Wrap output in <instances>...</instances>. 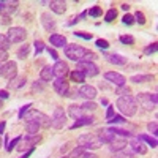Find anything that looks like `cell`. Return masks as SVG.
Masks as SVG:
<instances>
[{
  "mask_svg": "<svg viewBox=\"0 0 158 158\" xmlns=\"http://www.w3.org/2000/svg\"><path fill=\"white\" fill-rule=\"evenodd\" d=\"M65 56L70 60H74V62H82V60L92 62V60L98 59V56L95 52H92V51L79 46V44H67L65 46Z\"/></svg>",
  "mask_w": 158,
  "mask_h": 158,
  "instance_id": "1",
  "label": "cell"
},
{
  "mask_svg": "<svg viewBox=\"0 0 158 158\" xmlns=\"http://www.w3.org/2000/svg\"><path fill=\"white\" fill-rule=\"evenodd\" d=\"M115 106L117 109L120 111L123 115L127 117H133L138 111V103L135 100V97L131 95H125V97H118L117 101H115Z\"/></svg>",
  "mask_w": 158,
  "mask_h": 158,
  "instance_id": "2",
  "label": "cell"
},
{
  "mask_svg": "<svg viewBox=\"0 0 158 158\" xmlns=\"http://www.w3.org/2000/svg\"><path fill=\"white\" fill-rule=\"evenodd\" d=\"M25 120H32L35 123L40 125V128H49L51 127V117H48L46 114H43L38 109H32L25 114Z\"/></svg>",
  "mask_w": 158,
  "mask_h": 158,
  "instance_id": "3",
  "label": "cell"
},
{
  "mask_svg": "<svg viewBox=\"0 0 158 158\" xmlns=\"http://www.w3.org/2000/svg\"><path fill=\"white\" fill-rule=\"evenodd\" d=\"M77 144L84 150H94L101 147V141L98 139L97 135H81L77 138Z\"/></svg>",
  "mask_w": 158,
  "mask_h": 158,
  "instance_id": "4",
  "label": "cell"
},
{
  "mask_svg": "<svg viewBox=\"0 0 158 158\" xmlns=\"http://www.w3.org/2000/svg\"><path fill=\"white\" fill-rule=\"evenodd\" d=\"M135 100H138L139 104H141V108H144L146 111H153L156 108V103H158L156 94H146V92L138 94V97Z\"/></svg>",
  "mask_w": 158,
  "mask_h": 158,
  "instance_id": "5",
  "label": "cell"
},
{
  "mask_svg": "<svg viewBox=\"0 0 158 158\" xmlns=\"http://www.w3.org/2000/svg\"><path fill=\"white\" fill-rule=\"evenodd\" d=\"M67 123V114H65L63 108H56L54 112H52V118H51V127L56 128V130H60L65 127Z\"/></svg>",
  "mask_w": 158,
  "mask_h": 158,
  "instance_id": "6",
  "label": "cell"
},
{
  "mask_svg": "<svg viewBox=\"0 0 158 158\" xmlns=\"http://www.w3.org/2000/svg\"><path fill=\"white\" fill-rule=\"evenodd\" d=\"M25 38H27V32H25V29L22 27H11L6 33V40L11 43H22L25 41Z\"/></svg>",
  "mask_w": 158,
  "mask_h": 158,
  "instance_id": "7",
  "label": "cell"
},
{
  "mask_svg": "<svg viewBox=\"0 0 158 158\" xmlns=\"http://www.w3.org/2000/svg\"><path fill=\"white\" fill-rule=\"evenodd\" d=\"M76 70H77V71H81V73H84L85 77H87V76H89V77H94V76L98 74V67H97L94 62H85V60L77 62Z\"/></svg>",
  "mask_w": 158,
  "mask_h": 158,
  "instance_id": "8",
  "label": "cell"
},
{
  "mask_svg": "<svg viewBox=\"0 0 158 158\" xmlns=\"http://www.w3.org/2000/svg\"><path fill=\"white\" fill-rule=\"evenodd\" d=\"M18 74V65L16 62H6L3 67H2V71H0V76L8 79V81H13Z\"/></svg>",
  "mask_w": 158,
  "mask_h": 158,
  "instance_id": "9",
  "label": "cell"
},
{
  "mask_svg": "<svg viewBox=\"0 0 158 158\" xmlns=\"http://www.w3.org/2000/svg\"><path fill=\"white\" fill-rule=\"evenodd\" d=\"M104 79L112 84H115L117 87H122V85H127V79L125 76H122L120 73H115V71H108L104 73Z\"/></svg>",
  "mask_w": 158,
  "mask_h": 158,
  "instance_id": "10",
  "label": "cell"
},
{
  "mask_svg": "<svg viewBox=\"0 0 158 158\" xmlns=\"http://www.w3.org/2000/svg\"><path fill=\"white\" fill-rule=\"evenodd\" d=\"M52 68H54V76H57V79H65L67 74L70 73V68H68L67 62H62V60H57Z\"/></svg>",
  "mask_w": 158,
  "mask_h": 158,
  "instance_id": "11",
  "label": "cell"
},
{
  "mask_svg": "<svg viewBox=\"0 0 158 158\" xmlns=\"http://www.w3.org/2000/svg\"><path fill=\"white\" fill-rule=\"evenodd\" d=\"M18 5H19L18 2H0V15L10 18L18 10Z\"/></svg>",
  "mask_w": 158,
  "mask_h": 158,
  "instance_id": "12",
  "label": "cell"
},
{
  "mask_svg": "<svg viewBox=\"0 0 158 158\" xmlns=\"http://www.w3.org/2000/svg\"><path fill=\"white\" fill-rule=\"evenodd\" d=\"M97 136H98V139L101 141V144H111L117 136L112 133V130L111 128H101L100 131H97Z\"/></svg>",
  "mask_w": 158,
  "mask_h": 158,
  "instance_id": "13",
  "label": "cell"
},
{
  "mask_svg": "<svg viewBox=\"0 0 158 158\" xmlns=\"http://www.w3.org/2000/svg\"><path fill=\"white\" fill-rule=\"evenodd\" d=\"M41 24H43L44 30H48V32H56L57 24H56V19L51 16V13H43V15H41Z\"/></svg>",
  "mask_w": 158,
  "mask_h": 158,
  "instance_id": "14",
  "label": "cell"
},
{
  "mask_svg": "<svg viewBox=\"0 0 158 158\" xmlns=\"http://www.w3.org/2000/svg\"><path fill=\"white\" fill-rule=\"evenodd\" d=\"M79 90V97H82V98H85L87 101H92L95 97H97V89L94 87V85H82L81 89H77Z\"/></svg>",
  "mask_w": 158,
  "mask_h": 158,
  "instance_id": "15",
  "label": "cell"
},
{
  "mask_svg": "<svg viewBox=\"0 0 158 158\" xmlns=\"http://www.w3.org/2000/svg\"><path fill=\"white\" fill-rule=\"evenodd\" d=\"M52 85H54V90L60 97H65L67 92L70 90V84L67 82V79H56V81L52 82Z\"/></svg>",
  "mask_w": 158,
  "mask_h": 158,
  "instance_id": "16",
  "label": "cell"
},
{
  "mask_svg": "<svg viewBox=\"0 0 158 158\" xmlns=\"http://www.w3.org/2000/svg\"><path fill=\"white\" fill-rule=\"evenodd\" d=\"M130 147H131V150L133 152H136V153H141V155H144L147 152V147L144 146V142L136 136V138H131V141H130Z\"/></svg>",
  "mask_w": 158,
  "mask_h": 158,
  "instance_id": "17",
  "label": "cell"
},
{
  "mask_svg": "<svg viewBox=\"0 0 158 158\" xmlns=\"http://www.w3.org/2000/svg\"><path fill=\"white\" fill-rule=\"evenodd\" d=\"M49 43L54 46V48H65L68 43H67V38L63 35H59V33H51L49 35Z\"/></svg>",
  "mask_w": 158,
  "mask_h": 158,
  "instance_id": "18",
  "label": "cell"
},
{
  "mask_svg": "<svg viewBox=\"0 0 158 158\" xmlns=\"http://www.w3.org/2000/svg\"><path fill=\"white\" fill-rule=\"evenodd\" d=\"M95 122V117L94 115H82V117H79V118H76L74 120V123L71 125V130H74V128H79V127H85V125H92Z\"/></svg>",
  "mask_w": 158,
  "mask_h": 158,
  "instance_id": "19",
  "label": "cell"
},
{
  "mask_svg": "<svg viewBox=\"0 0 158 158\" xmlns=\"http://www.w3.org/2000/svg\"><path fill=\"white\" fill-rule=\"evenodd\" d=\"M49 6H51V11L57 13V15H63L67 11V3L60 2V0H52V2H49Z\"/></svg>",
  "mask_w": 158,
  "mask_h": 158,
  "instance_id": "20",
  "label": "cell"
},
{
  "mask_svg": "<svg viewBox=\"0 0 158 158\" xmlns=\"http://www.w3.org/2000/svg\"><path fill=\"white\" fill-rule=\"evenodd\" d=\"M40 141H41V136H40L38 133H33V135L27 133V135L24 136V144H25L27 147H35Z\"/></svg>",
  "mask_w": 158,
  "mask_h": 158,
  "instance_id": "21",
  "label": "cell"
},
{
  "mask_svg": "<svg viewBox=\"0 0 158 158\" xmlns=\"http://www.w3.org/2000/svg\"><path fill=\"white\" fill-rule=\"evenodd\" d=\"M122 149H127V141H125L123 138H122V139H117V138H115V139L109 144V150L114 152V153L118 152V150H122Z\"/></svg>",
  "mask_w": 158,
  "mask_h": 158,
  "instance_id": "22",
  "label": "cell"
},
{
  "mask_svg": "<svg viewBox=\"0 0 158 158\" xmlns=\"http://www.w3.org/2000/svg\"><path fill=\"white\" fill-rule=\"evenodd\" d=\"M130 81H131V82H135V84L152 82V81H153V76H150V74H138V76H131Z\"/></svg>",
  "mask_w": 158,
  "mask_h": 158,
  "instance_id": "23",
  "label": "cell"
},
{
  "mask_svg": "<svg viewBox=\"0 0 158 158\" xmlns=\"http://www.w3.org/2000/svg\"><path fill=\"white\" fill-rule=\"evenodd\" d=\"M40 77H41V81H51V79L54 77V68L44 67L41 71H40Z\"/></svg>",
  "mask_w": 158,
  "mask_h": 158,
  "instance_id": "24",
  "label": "cell"
},
{
  "mask_svg": "<svg viewBox=\"0 0 158 158\" xmlns=\"http://www.w3.org/2000/svg\"><path fill=\"white\" fill-rule=\"evenodd\" d=\"M68 114H70L73 118H79V117L85 115L84 111L81 109V106H77V104H71V106L68 108Z\"/></svg>",
  "mask_w": 158,
  "mask_h": 158,
  "instance_id": "25",
  "label": "cell"
},
{
  "mask_svg": "<svg viewBox=\"0 0 158 158\" xmlns=\"http://www.w3.org/2000/svg\"><path fill=\"white\" fill-rule=\"evenodd\" d=\"M108 60L114 65H125L127 63V57H123L120 54H111V56H108Z\"/></svg>",
  "mask_w": 158,
  "mask_h": 158,
  "instance_id": "26",
  "label": "cell"
},
{
  "mask_svg": "<svg viewBox=\"0 0 158 158\" xmlns=\"http://www.w3.org/2000/svg\"><path fill=\"white\" fill-rule=\"evenodd\" d=\"M112 158H135V152L133 150H127V149H122L114 153Z\"/></svg>",
  "mask_w": 158,
  "mask_h": 158,
  "instance_id": "27",
  "label": "cell"
},
{
  "mask_svg": "<svg viewBox=\"0 0 158 158\" xmlns=\"http://www.w3.org/2000/svg\"><path fill=\"white\" fill-rule=\"evenodd\" d=\"M24 84H25V76H21V77H15L13 81H10L8 87H11V89H21Z\"/></svg>",
  "mask_w": 158,
  "mask_h": 158,
  "instance_id": "28",
  "label": "cell"
},
{
  "mask_svg": "<svg viewBox=\"0 0 158 158\" xmlns=\"http://www.w3.org/2000/svg\"><path fill=\"white\" fill-rule=\"evenodd\" d=\"M138 138H139L142 142H147L152 149H155V147H156V144H158V142H156V139H155V138H152V136H149V135H139Z\"/></svg>",
  "mask_w": 158,
  "mask_h": 158,
  "instance_id": "29",
  "label": "cell"
},
{
  "mask_svg": "<svg viewBox=\"0 0 158 158\" xmlns=\"http://www.w3.org/2000/svg\"><path fill=\"white\" fill-rule=\"evenodd\" d=\"M111 130H112V133H114L115 136H122V138H133V133H130V131H127V130L115 128V127H112Z\"/></svg>",
  "mask_w": 158,
  "mask_h": 158,
  "instance_id": "30",
  "label": "cell"
},
{
  "mask_svg": "<svg viewBox=\"0 0 158 158\" xmlns=\"http://www.w3.org/2000/svg\"><path fill=\"white\" fill-rule=\"evenodd\" d=\"M38 128H40L38 123H35L32 120H25V130H27V133H30V135L38 133Z\"/></svg>",
  "mask_w": 158,
  "mask_h": 158,
  "instance_id": "31",
  "label": "cell"
},
{
  "mask_svg": "<svg viewBox=\"0 0 158 158\" xmlns=\"http://www.w3.org/2000/svg\"><path fill=\"white\" fill-rule=\"evenodd\" d=\"M81 109L84 111V114H87V112H94V111L97 109V104H95L94 101H85L82 106H81Z\"/></svg>",
  "mask_w": 158,
  "mask_h": 158,
  "instance_id": "32",
  "label": "cell"
},
{
  "mask_svg": "<svg viewBox=\"0 0 158 158\" xmlns=\"http://www.w3.org/2000/svg\"><path fill=\"white\" fill-rule=\"evenodd\" d=\"M84 152H85V150H84L81 146H77V147H74V149H73V150L67 155V158H79V156H81Z\"/></svg>",
  "mask_w": 158,
  "mask_h": 158,
  "instance_id": "33",
  "label": "cell"
},
{
  "mask_svg": "<svg viewBox=\"0 0 158 158\" xmlns=\"http://www.w3.org/2000/svg\"><path fill=\"white\" fill-rule=\"evenodd\" d=\"M29 52H30V44H22L21 49L18 51V57L19 59H25L29 56Z\"/></svg>",
  "mask_w": 158,
  "mask_h": 158,
  "instance_id": "34",
  "label": "cell"
},
{
  "mask_svg": "<svg viewBox=\"0 0 158 158\" xmlns=\"http://www.w3.org/2000/svg\"><path fill=\"white\" fill-rule=\"evenodd\" d=\"M71 79H73L74 82H84L85 81V76H84V73L74 70V71H71Z\"/></svg>",
  "mask_w": 158,
  "mask_h": 158,
  "instance_id": "35",
  "label": "cell"
},
{
  "mask_svg": "<svg viewBox=\"0 0 158 158\" xmlns=\"http://www.w3.org/2000/svg\"><path fill=\"white\" fill-rule=\"evenodd\" d=\"M87 15L92 16V18H100L101 16V6H92L90 10H87Z\"/></svg>",
  "mask_w": 158,
  "mask_h": 158,
  "instance_id": "36",
  "label": "cell"
},
{
  "mask_svg": "<svg viewBox=\"0 0 158 158\" xmlns=\"http://www.w3.org/2000/svg\"><path fill=\"white\" fill-rule=\"evenodd\" d=\"M33 44H35V56H40V54H41V52L46 49V46H44V43L41 41V40H36Z\"/></svg>",
  "mask_w": 158,
  "mask_h": 158,
  "instance_id": "37",
  "label": "cell"
},
{
  "mask_svg": "<svg viewBox=\"0 0 158 158\" xmlns=\"http://www.w3.org/2000/svg\"><path fill=\"white\" fill-rule=\"evenodd\" d=\"M120 43L127 44V46H131V44H135V38L131 36V35H120Z\"/></svg>",
  "mask_w": 158,
  "mask_h": 158,
  "instance_id": "38",
  "label": "cell"
},
{
  "mask_svg": "<svg viewBox=\"0 0 158 158\" xmlns=\"http://www.w3.org/2000/svg\"><path fill=\"white\" fill-rule=\"evenodd\" d=\"M115 16H117V11L114 8H111V10L106 11V15H104V21H106V22H112L115 19Z\"/></svg>",
  "mask_w": 158,
  "mask_h": 158,
  "instance_id": "39",
  "label": "cell"
},
{
  "mask_svg": "<svg viewBox=\"0 0 158 158\" xmlns=\"http://www.w3.org/2000/svg\"><path fill=\"white\" fill-rule=\"evenodd\" d=\"M133 18H135V22H138V24H141V25L146 24V16H144L142 11H136Z\"/></svg>",
  "mask_w": 158,
  "mask_h": 158,
  "instance_id": "40",
  "label": "cell"
},
{
  "mask_svg": "<svg viewBox=\"0 0 158 158\" xmlns=\"http://www.w3.org/2000/svg\"><path fill=\"white\" fill-rule=\"evenodd\" d=\"M106 122L111 123V125H117V123H122V122H127V120H125L122 115H115V114H114V115L109 118V120H106Z\"/></svg>",
  "mask_w": 158,
  "mask_h": 158,
  "instance_id": "41",
  "label": "cell"
},
{
  "mask_svg": "<svg viewBox=\"0 0 158 158\" xmlns=\"http://www.w3.org/2000/svg\"><path fill=\"white\" fill-rule=\"evenodd\" d=\"M8 48H10V41L6 40V36H5V35H2V33H0V49L6 51Z\"/></svg>",
  "mask_w": 158,
  "mask_h": 158,
  "instance_id": "42",
  "label": "cell"
},
{
  "mask_svg": "<svg viewBox=\"0 0 158 158\" xmlns=\"http://www.w3.org/2000/svg\"><path fill=\"white\" fill-rule=\"evenodd\" d=\"M21 139H22V138H21V136H18V138H15V139H13V141H10V144H8V146H6V150H8V152H11V150L15 149V147L18 146V144L21 142Z\"/></svg>",
  "mask_w": 158,
  "mask_h": 158,
  "instance_id": "43",
  "label": "cell"
},
{
  "mask_svg": "<svg viewBox=\"0 0 158 158\" xmlns=\"http://www.w3.org/2000/svg\"><path fill=\"white\" fill-rule=\"evenodd\" d=\"M30 108H32V103H27L25 106H22V108L19 109V114H18V117H19V118H24V115L29 112V109H30Z\"/></svg>",
  "mask_w": 158,
  "mask_h": 158,
  "instance_id": "44",
  "label": "cell"
},
{
  "mask_svg": "<svg viewBox=\"0 0 158 158\" xmlns=\"http://www.w3.org/2000/svg\"><path fill=\"white\" fill-rule=\"evenodd\" d=\"M117 95H122V97H125V95H130L131 94V90L127 87V85H122V87H117Z\"/></svg>",
  "mask_w": 158,
  "mask_h": 158,
  "instance_id": "45",
  "label": "cell"
},
{
  "mask_svg": "<svg viewBox=\"0 0 158 158\" xmlns=\"http://www.w3.org/2000/svg\"><path fill=\"white\" fill-rule=\"evenodd\" d=\"M46 51H48V54L51 56L52 60H56V62L59 60V54H57V51H56L54 48H46Z\"/></svg>",
  "mask_w": 158,
  "mask_h": 158,
  "instance_id": "46",
  "label": "cell"
},
{
  "mask_svg": "<svg viewBox=\"0 0 158 158\" xmlns=\"http://www.w3.org/2000/svg\"><path fill=\"white\" fill-rule=\"evenodd\" d=\"M147 130L150 131L152 135H156V130H158V123H156V120H153V122H150L149 125H147Z\"/></svg>",
  "mask_w": 158,
  "mask_h": 158,
  "instance_id": "47",
  "label": "cell"
},
{
  "mask_svg": "<svg viewBox=\"0 0 158 158\" xmlns=\"http://www.w3.org/2000/svg\"><path fill=\"white\" fill-rule=\"evenodd\" d=\"M97 46H98L100 49H108V48H109V43L106 41V40H101V38H100V40H97Z\"/></svg>",
  "mask_w": 158,
  "mask_h": 158,
  "instance_id": "48",
  "label": "cell"
},
{
  "mask_svg": "<svg viewBox=\"0 0 158 158\" xmlns=\"http://www.w3.org/2000/svg\"><path fill=\"white\" fill-rule=\"evenodd\" d=\"M122 22H123V24H127V25H131V24L135 22V18L131 16V15H125V16L122 18Z\"/></svg>",
  "mask_w": 158,
  "mask_h": 158,
  "instance_id": "49",
  "label": "cell"
},
{
  "mask_svg": "<svg viewBox=\"0 0 158 158\" xmlns=\"http://www.w3.org/2000/svg\"><path fill=\"white\" fill-rule=\"evenodd\" d=\"M155 51H156V43H152L150 46H147L146 49H144V54H147V56H149V54H153Z\"/></svg>",
  "mask_w": 158,
  "mask_h": 158,
  "instance_id": "50",
  "label": "cell"
},
{
  "mask_svg": "<svg viewBox=\"0 0 158 158\" xmlns=\"http://www.w3.org/2000/svg\"><path fill=\"white\" fill-rule=\"evenodd\" d=\"M65 97H70V98H77L79 97V90L77 89H70L68 92H67V95Z\"/></svg>",
  "mask_w": 158,
  "mask_h": 158,
  "instance_id": "51",
  "label": "cell"
},
{
  "mask_svg": "<svg viewBox=\"0 0 158 158\" xmlns=\"http://www.w3.org/2000/svg\"><path fill=\"white\" fill-rule=\"evenodd\" d=\"M112 115H114V106H112V104H108V109H106V120H109Z\"/></svg>",
  "mask_w": 158,
  "mask_h": 158,
  "instance_id": "52",
  "label": "cell"
},
{
  "mask_svg": "<svg viewBox=\"0 0 158 158\" xmlns=\"http://www.w3.org/2000/svg\"><path fill=\"white\" fill-rule=\"evenodd\" d=\"M76 36H81V38H84V40H87V41H89V40H92V35L90 33H82V32H73Z\"/></svg>",
  "mask_w": 158,
  "mask_h": 158,
  "instance_id": "53",
  "label": "cell"
},
{
  "mask_svg": "<svg viewBox=\"0 0 158 158\" xmlns=\"http://www.w3.org/2000/svg\"><path fill=\"white\" fill-rule=\"evenodd\" d=\"M79 158H98V156H97L95 153H92V152H84Z\"/></svg>",
  "mask_w": 158,
  "mask_h": 158,
  "instance_id": "54",
  "label": "cell"
},
{
  "mask_svg": "<svg viewBox=\"0 0 158 158\" xmlns=\"http://www.w3.org/2000/svg\"><path fill=\"white\" fill-rule=\"evenodd\" d=\"M6 59H8V54H6V51L0 49V62H5Z\"/></svg>",
  "mask_w": 158,
  "mask_h": 158,
  "instance_id": "55",
  "label": "cell"
},
{
  "mask_svg": "<svg viewBox=\"0 0 158 158\" xmlns=\"http://www.w3.org/2000/svg\"><path fill=\"white\" fill-rule=\"evenodd\" d=\"M33 150H35V147H32V149H29V150H27V152H25V153H24V155H21V156H19V158H29V156H30V155H32V153H33Z\"/></svg>",
  "mask_w": 158,
  "mask_h": 158,
  "instance_id": "56",
  "label": "cell"
},
{
  "mask_svg": "<svg viewBox=\"0 0 158 158\" xmlns=\"http://www.w3.org/2000/svg\"><path fill=\"white\" fill-rule=\"evenodd\" d=\"M5 130V122H0V133H3Z\"/></svg>",
  "mask_w": 158,
  "mask_h": 158,
  "instance_id": "57",
  "label": "cell"
},
{
  "mask_svg": "<svg viewBox=\"0 0 158 158\" xmlns=\"http://www.w3.org/2000/svg\"><path fill=\"white\" fill-rule=\"evenodd\" d=\"M122 10L128 11V10H130V5H128V3H123V5H122Z\"/></svg>",
  "mask_w": 158,
  "mask_h": 158,
  "instance_id": "58",
  "label": "cell"
},
{
  "mask_svg": "<svg viewBox=\"0 0 158 158\" xmlns=\"http://www.w3.org/2000/svg\"><path fill=\"white\" fill-rule=\"evenodd\" d=\"M101 104H104V106H108V100H106V98H101Z\"/></svg>",
  "mask_w": 158,
  "mask_h": 158,
  "instance_id": "59",
  "label": "cell"
},
{
  "mask_svg": "<svg viewBox=\"0 0 158 158\" xmlns=\"http://www.w3.org/2000/svg\"><path fill=\"white\" fill-rule=\"evenodd\" d=\"M0 147H2V138H0Z\"/></svg>",
  "mask_w": 158,
  "mask_h": 158,
  "instance_id": "60",
  "label": "cell"
},
{
  "mask_svg": "<svg viewBox=\"0 0 158 158\" xmlns=\"http://www.w3.org/2000/svg\"><path fill=\"white\" fill-rule=\"evenodd\" d=\"M0 108H2V101H0Z\"/></svg>",
  "mask_w": 158,
  "mask_h": 158,
  "instance_id": "61",
  "label": "cell"
},
{
  "mask_svg": "<svg viewBox=\"0 0 158 158\" xmlns=\"http://www.w3.org/2000/svg\"><path fill=\"white\" fill-rule=\"evenodd\" d=\"M0 71H2V65H0Z\"/></svg>",
  "mask_w": 158,
  "mask_h": 158,
  "instance_id": "62",
  "label": "cell"
}]
</instances>
